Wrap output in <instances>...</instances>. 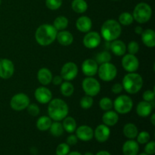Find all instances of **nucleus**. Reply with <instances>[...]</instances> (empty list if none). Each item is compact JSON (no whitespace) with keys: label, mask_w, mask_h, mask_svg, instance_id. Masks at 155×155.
Listing matches in <instances>:
<instances>
[{"label":"nucleus","mask_w":155,"mask_h":155,"mask_svg":"<svg viewBox=\"0 0 155 155\" xmlns=\"http://www.w3.org/2000/svg\"><path fill=\"white\" fill-rule=\"evenodd\" d=\"M82 71L86 77H94L98 72V64L96 61L92 58L86 59L82 64Z\"/></svg>","instance_id":"nucleus-16"},{"label":"nucleus","mask_w":155,"mask_h":155,"mask_svg":"<svg viewBox=\"0 0 155 155\" xmlns=\"http://www.w3.org/2000/svg\"><path fill=\"white\" fill-rule=\"evenodd\" d=\"M77 139L83 142H89L94 138V130L87 125L80 126L75 130Z\"/></svg>","instance_id":"nucleus-15"},{"label":"nucleus","mask_w":155,"mask_h":155,"mask_svg":"<svg viewBox=\"0 0 155 155\" xmlns=\"http://www.w3.org/2000/svg\"><path fill=\"white\" fill-rule=\"evenodd\" d=\"M150 121H151V124L153 126L155 125V114H151V118H150Z\"/></svg>","instance_id":"nucleus-49"},{"label":"nucleus","mask_w":155,"mask_h":155,"mask_svg":"<svg viewBox=\"0 0 155 155\" xmlns=\"http://www.w3.org/2000/svg\"><path fill=\"white\" fill-rule=\"evenodd\" d=\"M57 33V30L53 25L48 24H42L36 29L35 39L39 45L47 46L55 41Z\"/></svg>","instance_id":"nucleus-1"},{"label":"nucleus","mask_w":155,"mask_h":155,"mask_svg":"<svg viewBox=\"0 0 155 155\" xmlns=\"http://www.w3.org/2000/svg\"><path fill=\"white\" fill-rule=\"evenodd\" d=\"M78 142V139H77V136L74 135L71 133L70 136H68L67 138V144L70 146H73V145H75L76 144H77Z\"/></svg>","instance_id":"nucleus-44"},{"label":"nucleus","mask_w":155,"mask_h":155,"mask_svg":"<svg viewBox=\"0 0 155 155\" xmlns=\"http://www.w3.org/2000/svg\"><path fill=\"white\" fill-rule=\"evenodd\" d=\"M142 98H143L144 101H148V102H153L154 101L155 98L154 91L150 90V89L145 91L143 95H142Z\"/></svg>","instance_id":"nucleus-42"},{"label":"nucleus","mask_w":155,"mask_h":155,"mask_svg":"<svg viewBox=\"0 0 155 155\" xmlns=\"http://www.w3.org/2000/svg\"><path fill=\"white\" fill-rule=\"evenodd\" d=\"M71 146L67 143H61L56 148V155H67L70 152Z\"/></svg>","instance_id":"nucleus-39"},{"label":"nucleus","mask_w":155,"mask_h":155,"mask_svg":"<svg viewBox=\"0 0 155 155\" xmlns=\"http://www.w3.org/2000/svg\"><path fill=\"white\" fill-rule=\"evenodd\" d=\"M122 86L127 93L136 94L143 86V79L136 72L128 73L123 78Z\"/></svg>","instance_id":"nucleus-4"},{"label":"nucleus","mask_w":155,"mask_h":155,"mask_svg":"<svg viewBox=\"0 0 155 155\" xmlns=\"http://www.w3.org/2000/svg\"><path fill=\"white\" fill-rule=\"evenodd\" d=\"M45 5L51 11L58 10L62 5V0H45Z\"/></svg>","instance_id":"nucleus-38"},{"label":"nucleus","mask_w":155,"mask_h":155,"mask_svg":"<svg viewBox=\"0 0 155 155\" xmlns=\"http://www.w3.org/2000/svg\"><path fill=\"white\" fill-rule=\"evenodd\" d=\"M112 1H118V0H112Z\"/></svg>","instance_id":"nucleus-54"},{"label":"nucleus","mask_w":155,"mask_h":155,"mask_svg":"<svg viewBox=\"0 0 155 155\" xmlns=\"http://www.w3.org/2000/svg\"><path fill=\"white\" fill-rule=\"evenodd\" d=\"M113 107L117 114H127L130 113L133 109V99L129 95H119L113 101Z\"/></svg>","instance_id":"nucleus-6"},{"label":"nucleus","mask_w":155,"mask_h":155,"mask_svg":"<svg viewBox=\"0 0 155 155\" xmlns=\"http://www.w3.org/2000/svg\"><path fill=\"white\" fill-rule=\"evenodd\" d=\"M145 153L148 155H153L155 153V142L154 141H151L146 143L145 147Z\"/></svg>","instance_id":"nucleus-43"},{"label":"nucleus","mask_w":155,"mask_h":155,"mask_svg":"<svg viewBox=\"0 0 155 155\" xmlns=\"http://www.w3.org/2000/svg\"><path fill=\"white\" fill-rule=\"evenodd\" d=\"M123 90H124V87L122 86V83H117L114 84L111 87V92L114 94H116V95L120 93Z\"/></svg>","instance_id":"nucleus-45"},{"label":"nucleus","mask_w":155,"mask_h":155,"mask_svg":"<svg viewBox=\"0 0 155 155\" xmlns=\"http://www.w3.org/2000/svg\"><path fill=\"white\" fill-rule=\"evenodd\" d=\"M63 80H64L61 77V76L57 75L55 76V77H52V80H51V82H52V83L54 85V86H60V85L63 83Z\"/></svg>","instance_id":"nucleus-46"},{"label":"nucleus","mask_w":155,"mask_h":155,"mask_svg":"<svg viewBox=\"0 0 155 155\" xmlns=\"http://www.w3.org/2000/svg\"><path fill=\"white\" fill-rule=\"evenodd\" d=\"M122 61V67L127 72L133 73L138 71L139 68V61L136 54H125L123 55Z\"/></svg>","instance_id":"nucleus-10"},{"label":"nucleus","mask_w":155,"mask_h":155,"mask_svg":"<svg viewBox=\"0 0 155 155\" xmlns=\"http://www.w3.org/2000/svg\"><path fill=\"white\" fill-rule=\"evenodd\" d=\"M122 33V27L117 21L108 19L103 23L101 28V36L107 42L117 39Z\"/></svg>","instance_id":"nucleus-3"},{"label":"nucleus","mask_w":155,"mask_h":155,"mask_svg":"<svg viewBox=\"0 0 155 155\" xmlns=\"http://www.w3.org/2000/svg\"><path fill=\"white\" fill-rule=\"evenodd\" d=\"M27 112L29 113V114L31 115L33 117H36L40 113V109L39 107L36 104H30L28 105V107H27Z\"/></svg>","instance_id":"nucleus-41"},{"label":"nucleus","mask_w":155,"mask_h":155,"mask_svg":"<svg viewBox=\"0 0 155 155\" xmlns=\"http://www.w3.org/2000/svg\"><path fill=\"white\" fill-rule=\"evenodd\" d=\"M48 117L54 121H62L69 113L68 104L61 98H54L48 103Z\"/></svg>","instance_id":"nucleus-2"},{"label":"nucleus","mask_w":155,"mask_h":155,"mask_svg":"<svg viewBox=\"0 0 155 155\" xmlns=\"http://www.w3.org/2000/svg\"><path fill=\"white\" fill-rule=\"evenodd\" d=\"M52 77V73L48 68H42L38 71L37 79L42 86H48V85H49L51 83Z\"/></svg>","instance_id":"nucleus-21"},{"label":"nucleus","mask_w":155,"mask_h":155,"mask_svg":"<svg viewBox=\"0 0 155 155\" xmlns=\"http://www.w3.org/2000/svg\"><path fill=\"white\" fill-rule=\"evenodd\" d=\"M97 74L101 80L104 82H110L116 78L117 75V69L114 64L107 62L100 64Z\"/></svg>","instance_id":"nucleus-7"},{"label":"nucleus","mask_w":155,"mask_h":155,"mask_svg":"<svg viewBox=\"0 0 155 155\" xmlns=\"http://www.w3.org/2000/svg\"><path fill=\"white\" fill-rule=\"evenodd\" d=\"M61 93L64 97H71L74 92V86L71 81H64L60 85Z\"/></svg>","instance_id":"nucleus-31"},{"label":"nucleus","mask_w":155,"mask_h":155,"mask_svg":"<svg viewBox=\"0 0 155 155\" xmlns=\"http://www.w3.org/2000/svg\"><path fill=\"white\" fill-rule=\"evenodd\" d=\"M110 48L112 53L116 56L124 55L127 51V45L125 42L118 39L112 41L110 45Z\"/></svg>","instance_id":"nucleus-25"},{"label":"nucleus","mask_w":155,"mask_h":155,"mask_svg":"<svg viewBox=\"0 0 155 155\" xmlns=\"http://www.w3.org/2000/svg\"><path fill=\"white\" fill-rule=\"evenodd\" d=\"M123 133L128 139H134L139 133V130L134 124L129 123L126 124L123 128Z\"/></svg>","instance_id":"nucleus-26"},{"label":"nucleus","mask_w":155,"mask_h":155,"mask_svg":"<svg viewBox=\"0 0 155 155\" xmlns=\"http://www.w3.org/2000/svg\"><path fill=\"white\" fill-rule=\"evenodd\" d=\"M67 155H82L78 151H72V152H69Z\"/></svg>","instance_id":"nucleus-50"},{"label":"nucleus","mask_w":155,"mask_h":155,"mask_svg":"<svg viewBox=\"0 0 155 155\" xmlns=\"http://www.w3.org/2000/svg\"><path fill=\"white\" fill-rule=\"evenodd\" d=\"M52 120L48 116H42L36 121V127L40 131H46L49 130Z\"/></svg>","instance_id":"nucleus-28"},{"label":"nucleus","mask_w":155,"mask_h":155,"mask_svg":"<svg viewBox=\"0 0 155 155\" xmlns=\"http://www.w3.org/2000/svg\"><path fill=\"white\" fill-rule=\"evenodd\" d=\"M122 151L124 155H137L139 151V145L134 139H129L123 145Z\"/></svg>","instance_id":"nucleus-18"},{"label":"nucleus","mask_w":155,"mask_h":155,"mask_svg":"<svg viewBox=\"0 0 155 155\" xmlns=\"http://www.w3.org/2000/svg\"><path fill=\"white\" fill-rule=\"evenodd\" d=\"M48 130L50 131V133L54 137H59V136H62L64 131L62 124L60 123V121H54L51 123V127Z\"/></svg>","instance_id":"nucleus-32"},{"label":"nucleus","mask_w":155,"mask_h":155,"mask_svg":"<svg viewBox=\"0 0 155 155\" xmlns=\"http://www.w3.org/2000/svg\"><path fill=\"white\" fill-rule=\"evenodd\" d=\"M152 102L142 101H139L136 106V113L139 117H147L151 114L153 110Z\"/></svg>","instance_id":"nucleus-19"},{"label":"nucleus","mask_w":155,"mask_h":155,"mask_svg":"<svg viewBox=\"0 0 155 155\" xmlns=\"http://www.w3.org/2000/svg\"><path fill=\"white\" fill-rule=\"evenodd\" d=\"M1 3H2V0H0V5H1Z\"/></svg>","instance_id":"nucleus-53"},{"label":"nucleus","mask_w":155,"mask_h":155,"mask_svg":"<svg viewBox=\"0 0 155 155\" xmlns=\"http://www.w3.org/2000/svg\"><path fill=\"white\" fill-rule=\"evenodd\" d=\"M76 27L79 31L82 33H88L92 27V20L87 16H81L76 21Z\"/></svg>","instance_id":"nucleus-20"},{"label":"nucleus","mask_w":155,"mask_h":155,"mask_svg":"<svg viewBox=\"0 0 155 155\" xmlns=\"http://www.w3.org/2000/svg\"><path fill=\"white\" fill-rule=\"evenodd\" d=\"M98 104H99L100 108L104 111L110 110L113 108V101L107 97H104V98H101Z\"/></svg>","instance_id":"nucleus-35"},{"label":"nucleus","mask_w":155,"mask_h":155,"mask_svg":"<svg viewBox=\"0 0 155 155\" xmlns=\"http://www.w3.org/2000/svg\"><path fill=\"white\" fill-rule=\"evenodd\" d=\"M102 121L107 127H114L119 121V115L115 110H107L102 116Z\"/></svg>","instance_id":"nucleus-24"},{"label":"nucleus","mask_w":155,"mask_h":155,"mask_svg":"<svg viewBox=\"0 0 155 155\" xmlns=\"http://www.w3.org/2000/svg\"><path fill=\"white\" fill-rule=\"evenodd\" d=\"M136 138H137L136 142L138 143L141 144V145H145L149 142L151 139V136H150L149 133H148L147 131H142L138 133Z\"/></svg>","instance_id":"nucleus-37"},{"label":"nucleus","mask_w":155,"mask_h":155,"mask_svg":"<svg viewBox=\"0 0 155 155\" xmlns=\"http://www.w3.org/2000/svg\"><path fill=\"white\" fill-rule=\"evenodd\" d=\"M152 16L151 7L145 2H140L135 7L133 12V17L134 21L139 24H143L150 21Z\"/></svg>","instance_id":"nucleus-5"},{"label":"nucleus","mask_w":155,"mask_h":155,"mask_svg":"<svg viewBox=\"0 0 155 155\" xmlns=\"http://www.w3.org/2000/svg\"><path fill=\"white\" fill-rule=\"evenodd\" d=\"M62 121H63L62 126H63L64 130H65L67 133H71V134L75 132L77 127V121L74 117L67 116Z\"/></svg>","instance_id":"nucleus-27"},{"label":"nucleus","mask_w":155,"mask_h":155,"mask_svg":"<svg viewBox=\"0 0 155 155\" xmlns=\"http://www.w3.org/2000/svg\"><path fill=\"white\" fill-rule=\"evenodd\" d=\"M71 7L76 13L83 14L87 11L88 4L85 0H73Z\"/></svg>","instance_id":"nucleus-29"},{"label":"nucleus","mask_w":155,"mask_h":155,"mask_svg":"<svg viewBox=\"0 0 155 155\" xmlns=\"http://www.w3.org/2000/svg\"><path fill=\"white\" fill-rule=\"evenodd\" d=\"M82 87L85 94L89 96H96L101 91V84L92 77H87L82 82Z\"/></svg>","instance_id":"nucleus-8"},{"label":"nucleus","mask_w":155,"mask_h":155,"mask_svg":"<svg viewBox=\"0 0 155 155\" xmlns=\"http://www.w3.org/2000/svg\"><path fill=\"white\" fill-rule=\"evenodd\" d=\"M111 54L108 51H103L97 54L95 60L98 64H101L104 63H107L111 61Z\"/></svg>","instance_id":"nucleus-34"},{"label":"nucleus","mask_w":155,"mask_h":155,"mask_svg":"<svg viewBox=\"0 0 155 155\" xmlns=\"http://www.w3.org/2000/svg\"><path fill=\"white\" fill-rule=\"evenodd\" d=\"M34 96L36 101L42 104H48L52 99V93L45 86L38 87L35 90Z\"/></svg>","instance_id":"nucleus-14"},{"label":"nucleus","mask_w":155,"mask_h":155,"mask_svg":"<svg viewBox=\"0 0 155 155\" xmlns=\"http://www.w3.org/2000/svg\"><path fill=\"white\" fill-rule=\"evenodd\" d=\"M110 136V130L109 127L104 124H100L94 131V137L98 142H105L108 140Z\"/></svg>","instance_id":"nucleus-17"},{"label":"nucleus","mask_w":155,"mask_h":155,"mask_svg":"<svg viewBox=\"0 0 155 155\" xmlns=\"http://www.w3.org/2000/svg\"><path fill=\"white\" fill-rule=\"evenodd\" d=\"M78 71V67L74 62H67L62 66L61 76L65 81H72L77 77Z\"/></svg>","instance_id":"nucleus-11"},{"label":"nucleus","mask_w":155,"mask_h":155,"mask_svg":"<svg viewBox=\"0 0 155 155\" xmlns=\"http://www.w3.org/2000/svg\"><path fill=\"white\" fill-rule=\"evenodd\" d=\"M69 21L68 19L65 16H61L57 17L54 19V23H53V27L57 30V31H61V30H64L65 29L68 27Z\"/></svg>","instance_id":"nucleus-30"},{"label":"nucleus","mask_w":155,"mask_h":155,"mask_svg":"<svg viewBox=\"0 0 155 155\" xmlns=\"http://www.w3.org/2000/svg\"><path fill=\"white\" fill-rule=\"evenodd\" d=\"M56 39L59 42V44L63 46H68V45H71L74 42V36L71 32L68 30H61V31L58 32Z\"/></svg>","instance_id":"nucleus-23"},{"label":"nucleus","mask_w":155,"mask_h":155,"mask_svg":"<svg viewBox=\"0 0 155 155\" xmlns=\"http://www.w3.org/2000/svg\"><path fill=\"white\" fill-rule=\"evenodd\" d=\"M15 73V65L13 62L8 58L0 60V78L8 80Z\"/></svg>","instance_id":"nucleus-13"},{"label":"nucleus","mask_w":155,"mask_h":155,"mask_svg":"<svg viewBox=\"0 0 155 155\" xmlns=\"http://www.w3.org/2000/svg\"><path fill=\"white\" fill-rule=\"evenodd\" d=\"M83 155H95L92 152H86Z\"/></svg>","instance_id":"nucleus-51"},{"label":"nucleus","mask_w":155,"mask_h":155,"mask_svg":"<svg viewBox=\"0 0 155 155\" xmlns=\"http://www.w3.org/2000/svg\"><path fill=\"white\" fill-rule=\"evenodd\" d=\"M101 41V36L98 32L89 31L86 33L83 37V45L89 49H93L100 45Z\"/></svg>","instance_id":"nucleus-12"},{"label":"nucleus","mask_w":155,"mask_h":155,"mask_svg":"<svg viewBox=\"0 0 155 155\" xmlns=\"http://www.w3.org/2000/svg\"><path fill=\"white\" fill-rule=\"evenodd\" d=\"M95 155H111V154H110V152H108V151H98V152Z\"/></svg>","instance_id":"nucleus-48"},{"label":"nucleus","mask_w":155,"mask_h":155,"mask_svg":"<svg viewBox=\"0 0 155 155\" xmlns=\"http://www.w3.org/2000/svg\"><path fill=\"white\" fill-rule=\"evenodd\" d=\"M93 102V98L92 96L86 95L80 99V104L82 108L85 109V110H88V109L91 108L92 107Z\"/></svg>","instance_id":"nucleus-36"},{"label":"nucleus","mask_w":155,"mask_h":155,"mask_svg":"<svg viewBox=\"0 0 155 155\" xmlns=\"http://www.w3.org/2000/svg\"><path fill=\"white\" fill-rule=\"evenodd\" d=\"M127 50L129 54H136L139 51V45L136 41H131L127 46Z\"/></svg>","instance_id":"nucleus-40"},{"label":"nucleus","mask_w":155,"mask_h":155,"mask_svg":"<svg viewBox=\"0 0 155 155\" xmlns=\"http://www.w3.org/2000/svg\"><path fill=\"white\" fill-rule=\"evenodd\" d=\"M30 98L24 93L15 94L10 101V106L14 110L21 111L25 110L30 104Z\"/></svg>","instance_id":"nucleus-9"},{"label":"nucleus","mask_w":155,"mask_h":155,"mask_svg":"<svg viewBox=\"0 0 155 155\" xmlns=\"http://www.w3.org/2000/svg\"><path fill=\"white\" fill-rule=\"evenodd\" d=\"M134 21L133 17L132 14L130 12H123L120 14L119 16V19H118V22L120 25L124 26H130Z\"/></svg>","instance_id":"nucleus-33"},{"label":"nucleus","mask_w":155,"mask_h":155,"mask_svg":"<svg viewBox=\"0 0 155 155\" xmlns=\"http://www.w3.org/2000/svg\"><path fill=\"white\" fill-rule=\"evenodd\" d=\"M143 28L141 26H137L135 28V33L138 35H141L142 33V32H143Z\"/></svg>","instance_id":"nucleus-47"},{"label":"nucleus","mask_w":155,"mask_h":155,"mask_svg":"<svg viewBox=\"0 0 155 155\" xmlns=\"http://www.w3.org/2000/svg\"><path fill=\"white\" fill-rule=\"evenodd\" d=\"M137 155H148V154H147L146 153H141V154H137Z\"/></svg>","instance_id":"nucleus-52"},{"label":"nucleus","mask_w":155,"mask_h":155,"mask_svg":"<svg viewBox=\"0 0 155 155\" xmlns=\"http://www.w3.org/2000/svg\"><path fill=\"white\" fill-rule=\"evenodd\" d=\"M140 36L145 45L148 48H154L155 46V32L152 29H146L143 30Z\"/></svg>","instance_id":"nucleus-22"}]
</instances>
